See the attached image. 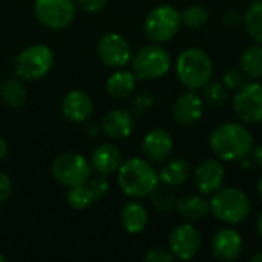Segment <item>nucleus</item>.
Wrapping results in <instances>:
<instances>
[{"instance_id": "1", "label": "nucleus", "mask_w": 262, "mask_h": 262, "mask_svg": "<svg viewBox=\"0 0 262 262\" xmlns=\"http://www.w3.org/2000/svg\"><path fill=\"white\" fill-rule=\"evenodd\" d=\"M210 149L223 161H241L252 155L255 147L252 132L239 123H223L216 126L209 138Z\"/></svg>"}, {"instance_id": "2", "label": "nucleus", "mask_w": 262, "mask_h": 262, "mask_svg": "<svg viewBox=\"0 0 262 262\" xmlns=\"http://www.w3.org/2000/svg\"><path fill=\"white\" fill-rule=\"evenodd\" d=\"M117 172V181L121 192L130 198L149 196L160 184L157 169L144 158H129L120 164Z\"/></svg>"}, {"instance_id": "3", "label": "nucleus", "mask_w": 262, "mask_h": 262, "mask_svg": "<svg viewBox=\"0 0 262 262\" xmlns=\"http://www.w3.org/2000/svg\"><path fill=\"white\" fill-rule=\"evenodd\" d=\"M175 71L184 88L189 91H198L212 81L213 61L206 51L200 48H187L178 55Z\"/></svg>"}, {"instance_id": "4", "label": "nucleus", "mask_w": 262, "mask_h": 262, "mask_svg": "<svg viewBox=\"0 0 262 262\" xmlns=\"http://www.w3.org/2000/svg\"><path fill=\"white\" fill-rule=\"evenodd\" d=\"M252 203L238 187H221L210 200V213L224 224H239L249 218Z\"/></svg>"}, {"instance_id": "5", "label": "nucleus", "mask_w": 262, "mask_h": 262, "mask_svg": "<svg viewBox=\"0 0 262 262\" xmlns=\"http://www.w3.org/2000/svg\"><path fill=\"white\" fill-rule=\"evenodd\" d=\"M170 54L160 43L140 48L132 58V72L138 80H158L170 71Z\"/></svg>"}, {"instance_id": "6", "label": "nucleus", "mask_w": 262, "mask_h": 262, "mask_svg": "<svg viewBox=\"0 0 262 262\" xmlns=\"http://www.w3.org/2000/svg\"><path fill=\"white\" fill-rule=\"evenodd\" d=\"M54 64V52L43 43L31 45L15 57V74L25 81L43 78Z\"/></svg>"}, {"instance_id": "7", "label": "nucleus", "mask_w": 262, "mask_h": 262, "mask_svg": "<svg viewBox=\"0 0 262 262\" xmlns=\"http://www.w3.org/2000/svg\"><path fill=\"white\" fill-rule=\"evenodd\" d=\"M181 25V12L177 8L160 5L146 15L144 34L154 43H166L178 34Z\"/></svg>"}, {"instance_id": "8", "label": "nucleus", "mask_w": 262, "mask_h": 262, "mask_svg": "<svg viewBox=\"0 0 262 262\" xmlns=\"http://www.w3.org/2000/svg\"><path fill=\"white\" fill-rule=\"evenodd\" d=\"M52 177L64 187H74L88 181L92 175L91 163L77 152L58 155L52 163Z\"/></svg>"}, {"instance_id": "9", "label": "nucleus", "mask_w": 262, "mask_h": 262, "mask_svg": "<svg viewBox=\"0 0 262 262\" xmlns=\"http://www.w3.org/2000/svg\"><path fill=\"white\" fill-rule=\"evenodd\" d=\"M233 111L246 124L262 121V84L252 80L244 83L233 97Z\"/></svg>"}, {"instance_id": "10", "label": "nucleus", "mask_w": 262, "mask_h": 262, "mask_svg": "<svg viewBox=\"0 0 262 262\" xmlns=\"http://www.w3.org/2000/svg\"><path fill=\"white\" fill-rule=\"evenodd\" d=\"M77 8L72 0H35L34 14L49 29L68 28L75 18Z\"/></svg>"}, {"instance_id": "11", "label": "nucleus", "mask_w": 262, "mask_h": 262, "mask_svg": "<svg viewBox=\"0 0 262 262\" xmlns=\"http://www.w3.org/2000/svg\"><path fill=\"white\" fill-rule=\"evenodd\" d=\"M109 192V181L106 177H97L89 178L88 181L69 187V192L66 195L68 204L75 210H83L91 207L92 204L101 201Z\"/></svg>"}, {"instance_id": "12", "label": "nucleus", "mask_w": 262, "mask_h": 262, "mask_svg": "<svg viewBox=\"0 0 262 262\" xmlns=\"http://www.w3.org/2000/svg\"><path fill=\"white\" fill-rule=\"evenodd\" d=\"M201 249V233L190 223L177 226L169 235V250L177 259L190 261Z\"/></svg>"}, {"instance_id": "13", "label": "nucleus", "mask_w": 262, "mask_h": 262, "mask_svg": "<svg viewBox=\"0 0 262 262\" xmlns=\"http://www.w3.org/2000/svg\"><path fill=\"white\" fill-rule=\"evenodd\" d=\"M97 54L98 58L112 69L124 68L132 60L129 41L117 32H109L101 37L97 46Z\"/></svg>"}, {"instance_id": "14", "label": "nucleus", "mask_w": 262, "mask_h": 262, "mask_svg": "<svg viewBox=\"0 0 262 262\" xmlns=\"http://www.w3.org/2000/svg\"><path fill=\"white\" fill-rule=\"evenodd\" d=\"M243 253V236L232 227H224L213 235L212 255L220 261H235Z\"/></svg>"}, {"instance_id": "15", "label": "nucleus", "mask_w": 262, "mask_h": 262, "mask_svg": "<svg viewBox=\"0 0 262 262\" xmlns=\"http://www.w3.org/2000/svg\"><path fill=\"white\" fill-rule=\"evenodd\" d=\"M226 169L218 160H206L200 163L193 172V180L201 193H215L224 184Z\"/></svg>"}, {"instance_id": "16", "label": "nucleus", "mask_w": 262, "mask_h": 262, "mask_svg": "<svg viewBox=\"0 0 262 262\" xmlns=\"http://www.w3.org/2000/svg\"><path fill=\"white\" fill-rule=\"evenodd\" d=\"M141 150L150 163H164L173 150L172 135L160 127L152 129L144 135Z\"/></svg>"}, {"instance_id": "17", "label": "nucleus", "mask_w": 262, "mask_h": 262, "mask_svg": "<svg viewBox=\"0 0 262 262\" xmlns=\"http://www.w3.org/2000/svg\"><path fill=\"white\" fill-rule=\"evenodd\" d=\"M173 118L178 124L190 126L201 120L204 112V100L193 91L183 92L173 103Z\"/></svg>"}, {"instance_id": "18", "label": "nucleus", "mask_w": 262, "mask_h": 262, "mask_svg": "<svg viewBox=\"0 0 262 262\" xmlns=\"http://www.w3.org/2000/svg\"><path fill=\"white\" fill-rule=\"evenodd\" d=\"M94 112L92 100L81 91H69L61 101V114L71 123H83Z\"/></svg>"}, {"instance_id": "19", "label": "nucleus", "mask_w": 262, "mask_h": 262, "mask_svg": "<svg viewBox=\"0 0 262 262\" xmlns=\"http://www.w3.org/2000/svg\"><path fill=\"white\" fill-rule=\"evenodd\" d=\"M121 164V152L115 144L103 143L97 146L91 155V167L101 177H109L118 170Z\"/></svg>"}, {"instance_id": "20", "label": "nucleus", "mask_w": 262, "mask_h": 262, "mask_svg": "<svg viewBox=\"0 0 262 262\" xmlns=\"http://www.w3.org/2000/svg\"><path fill=\"white\" fill-rule=\"evenodd\" d=\"M134 126H135L134 115L126 109H114L107 112L101 123L103 132L112 140L127 138L134 130Z\"/></svg>"}, {"instance_id": "21", "label": "nucleus", "mask_w": 262, "mask_h": 262, "mask_svg": "<svg viewBox=\"0 0 262 262\" xmlns=\"http://www.w3.org/2000/svg\"><path fill=\"white\" fill-rule=\"evenodd\" d=\"M120 220H121L123 229L127 233L137 235V233H141L147 227L149 213H147V209L141 203H138V201H127L123 206V209H121Z\"/></svg>"}, {"instance_id": "22", "label": "nucleus", "mask_w": 262, "mask_h": 262, "mask_svg": "<svg viewBox=\"0 0 262 262\" xmlns=\"http://www.w3.org/2000/svg\"><path fill=\"white\" fill-rule=\"evenodd\" d=\"M190 173H192V167L187 160L173 158L160 169L158 177H160V183L169 187H178L190 178Z\"/></svg>"}, {"instance_id": "23", "label": "nucleus", "mask_w": 262, "mask_h": 262, "mask_svg": "<svg viewBox=\"0 0 262 262\" xmlns=\"http://www.w3.org/2000/svg\"><path fill=\"white\" fill-rule=\"evenodd\" d=\"M177 210L187 221H200L210 213V200L201 195H187L177 200Z\"/></svg>"}, {"instance_id": "24", "label": "nucleus", "mask_w": 262, "mask_h": 262, "mask_svg": "<svg viewBox=\"0 0 262 262\" xmlns=\"http://www.w3.org/2000/svg\"><path fill=\"white\" fill-rule=\"evenodd\" d=\"M137 77L132 71L123 68L117 69L106 81V89L114 98H126L137 88Z\"/></svg>"}, {"instance_id": "25", "label": "nucleus", "mask_w": 262, "mask_h": 262, "mask_svg": "<svg viewBox=\"0 0 262 262\" xmlns=\"http://www.w3.org/2000/svg\"><path fill=\"white\" fill-rule=\"evenodd\" d=\"M239 66L243 74L252 80L262 77V43H253L243 51Z\"/></svg>"}, {"instance_id": "26", "label": "nucleus", "mask_w": 262, "mask_h": 262, "mask_svg": "<svg viewBox=\"0 0 262 262\" xmlns=\"http://www.w3.org/2000/svg\"><path fill=\"white\" fill-rule=\"evenodd\" d=\"M0 97L9 107H20L26 100V88L21 78H8L2 83Z\"/></svg>"}, {"instance_id": "27", "label": "nucleus", "mask_w": 262, "mask_h": 262, "mask_svg": "<svg viewBox=\"0 0 262 262\" xmlns=\"http://www.w3.org/2000/svg\"><path fill=\"white\" fill-rule=\"evenodd\" d=\"M243 21L252 40L262 43V0H255L247 6L243 15Z\"/></svg>"}, {"instance_id": "28", "label": "nucleus", "mask_w": 262, "mask_h": 262, "mask_svg": "<svg viewBox=\"0 0 262 262\" xmlns=\"http://www.w3.org/2000/svg\"><path fill=\"white\" fill-rule=\"evenodd\" d=\"M209 11L200 5H190L181 12V21L190 29H200L209 21Z\"/></svg>"}, {"instance_id": "29", "label": "nucleus", "mask_w": 262, "mask_h": 262, "mask_svg": "<svg viewBox=\"0 0 262 262\" xmlns=\"http://www.w3.org/2000/svg\"><path fill=\"white\" fill-rule=\"evenodd\" d=\"M149 196H150L155 209L160 212H169L177 206V198L172 192V187H169L166 184H163V186L158 184Z\"/></svg>"}, {"instance_id": "30", "label": "nucleus", "mask_w": 262, "mask_h": 262, "mask_svg": "<svg viewBox=\"0 0 262 262\" xmlns=\"http://www.w3.org/2000/svg\"><path fill=\"white\" fill-rule=\"evenodd\" d=\"M203 89H204V101L212 107H221L229 101V89L224 86V83L210 81Z\"/></svg>"}, {"instance_id": "31", "label": "nucleus", "mask_w": 262, "mask_h": 262, "mask_svg": "<svg viewBox=\"0 0 262 262\" xmlns=\"http://www.w3.org/2000/svg\"><path fill=\"white\" fill-rule=\"evenodd\" d=\"M223 83H224V86H226L229 91H236V89H239V88L244 84V74H243V71H239V69H229V71L224 74Z\"/></svg>"}, {"instance_id": "32", "label": "nucleus", "mask_w": 262, "mask_h": 262, "mask_svg": "<svg viewBox=\"0 0 262 262\" xmlns=\"http://www.w3.org/2000/svg\"><path fill=\"white\" fill-rule=\"evenodd\" d=\"M173 259H175V256L172 255V252L166 250V249H150L144 255L146 262H172Z\"/></svg>"}, {"instance_id": "33", "label": "nucleus", "mask_w": 262, "mask_h": 262, "mask_svg": "<svg viewBox=\"0 0 262 262\" xmlns=\"http://www.w3.org/2000/svg\"><path fill=\"white\" fill-rule=\"evenodd\" d=\"M109 0H77V6L81 9V11H86V12H91V14H95V12H100L106 8Z\"/></svg>"}, {"instance_id": "34", "label": "nucleus", "mask_w": 262, "mask_h": 262, "mask_svg": "<svg viewBox=\"0 0 262 262\" xmlns=\"http://www.w3.org/2000/svg\"><path fill=\"white\" fill-rule=\"evenodd\" d=\"M12 192V184H11V180L6 173L0 172V206L9 198Z\"/></svg>"}, {"instance_id": "35", "label": "nucleus", "mask_w": 262, "mask_h": 262, "mask_svg": "<svg viewBox=\"0 0 262 262\" xmlns=\"http://www.w3.org/2000/svg\"><path fill=\"white\" fill-rule=\"evenodd\" d=\"M252 155H253V163L258 164V167L262 169V144L258 146V147H253Z\"/></svg>"}, {"instance_id": "36", "label": "nucleus", "mask_w": 262, "mask_h": 262, "mask_svg": "<svg viewBox=\"0 0 262 262\" xmlns=\"http://www.w3.org/2000/svg\"><path fill=\"white\" fill-rule=\"evenodd\" d=\"M8 150H9L8 143L5 141V138H2V137H0V161H2V160H5V157L8 155Z\"/></svg>"}, {"instance_id": "37", "label": "nucleus", "mask_w": 262, "mask_h": 262, "mask_svg": "<svg viewBox=\"0 0 262 262\" xmlns=\"http://www.w3.org/2000/svg\"><path fill=\"white\" fill-rule=\"evenodd\" d=\"M256 229H258V233H259V236L262 238V212L259 213V216H258V221H256Z\"/></svg>"}, {"instance_id": "38", "label": "nucleus", "mask_w": 262, "mask_h": 262, "mask_svg": "<svg viewBox=\"0 0 262 262\" xmlns=\"http://www.w3.org/2000/svg\"><path fill=\"white\" fill-rule=\"evenodd\" d=\"M250 261L252 262H262V250L259 252H256L252 258H250Z\"/></svg>"}, {"instance_id": "39", "label": "nucleus", "mask_w": 262, "mask_h": 262, "mask_svg": "<svg viewBox=\"0 0 262 262\" xmlns=\"http://www.w3.org/2000/svg\"><path fill=\"white\" fill-rule=\"evenodd\" d=\"M256 190H258V195H259V198L262 200V177L259 178L258 184H256Z\"/></svg>"}, {"instance_id": "40", "label": "nucleus", "mask_w": 262, "mask_h": 262, "mask_svg": "<svg viewBox=\"0 0 262 262\" xmlns=\"http://www.w3.org/2000/svg\"><path fill=\"white\" fill-rule=\"evenodd\" d=\"M5 261H6V258H5V256H3V255L0 253V262H5Z\"/></svg>"}]
</instances>
